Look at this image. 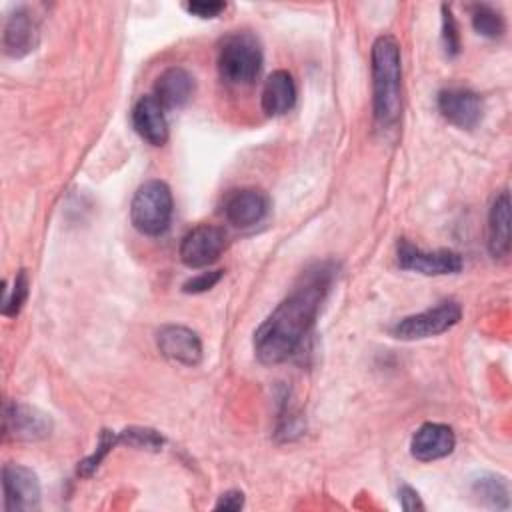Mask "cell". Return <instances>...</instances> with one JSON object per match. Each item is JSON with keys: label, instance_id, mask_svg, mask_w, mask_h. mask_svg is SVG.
<instances>
[{"label": "cell", "instance_id": "484cf974", "mask_svg": "<svg viewBox=\"0 0 512 512\" xmlns=\"http://www.w3.org/2000/svg\"><path fill=\"white\" fill-rule=\"evenodd\" d=\"M184 10L190 16H196V18H202V20H210V18L220 16L226 10V2H218V0H208V2L206 0H192V2L184 4Z\"/></svg>", "mask_w": 512, "mask_h": 512}, {"label": "cell", "instance_id": "ffe728a7", "mask_svg": "<svg viewBox=\"0 0 512 512\" xmlns=\"http://www.w3.org/2000/svg\"><path fill=\"white\" fill-rule=\"evenodd\" d=\"M470 20H472L474 32L484 38L498 40L506 32V22L502 12L490 4H474L470 12Z\"/></svg>", "mask_w": 512, "mask_h": 512}, {"label": "cell", "instance_id": "277c9868", "mask_svg": "<svg viewBox=\"0 0 512 512\" xmlns=\"http://www.w3.org/2000/svg\"><path fill=\"white\" fill-rule=\"evenodd\" d=\"M174 200L164 180L152 178L140 184L130 202L132 226L144 236H162L172 222Z\"/></svg>", "mask_w": 512, "mask_h": 512}, {"label": "cell", "instance_id": "ac0fdd59", "mask_svg": "<svg viewBox=\"0 0 512 512\" xmlns=\"http://www.w3.org/2000/svg\"><path fill=\"white\" fill-rule=\"evenodd\" d=\"M296 82L288 70H274L262 86L260 104L266 116H282L296 104Z\"/></svg>", "mask_w": 512, "mask_h": 512}, {"label": "cell", "instance_id": "d6986e66", "mask_svg": "<svg viewBox=\"0 0 512 512\" xmlns=\"http://www.w3.org/2000/svg\"><path fill=\"white\" fill-rule=\"evenodd\" d=\"M472 494L478 496L480 502L488 504L490 508L506 510L510 506V490L504 476L498 474H480L472 480Z\"/></svg>", "mask_w": 512, "mask_h": 512}, {"label": "cell", "instance_id": "603a6c76", "mask_svg": "<svg viewBox=\"0 0 512 512\" xmlns=\"http://www.w3.org/2000/svg\"><path fill=\"white\" fill-rule=\"evenodd\" d=\"M114 444H118V434L112 430H102L96 450L78 464V476H84V478L92 476L98 470V466L102 464V460L108 456V452L114 448Z\"/></svg>", "mask_w": 512, "mask_h": 512}, {"label": "cell", "instance_id": "52a82bcc", "mask_svg": "<svg viewBox=\"0 0 512 512\" xmlns=\"http://www.w3.org/2000/svg\"><path fill=\"white\" fill-rule=\"evenodd\" d=\"M226 232L220 226L198 224L188 230L178 248V256L188 268H208L226 250Z\"/></svg>", "mask_w": 512, "mask_h": 512}, {"label": "cell", "instance_id": "5bb4252c", "mask_svg": "<svg viewBox=\"0 0 512 512\" xmlns=\"http://www.w3.org/2000/svg\"><path fill=\"white\" fill-rule=\"evenodd\" d=\"M456 436L448 424L424 422L410 438V454L418 462H434L454 452Z\"/></svg>", "mask_w": 512, "mask_h": 512}, {"label": "cell", "instance_id": "2e32d148", "mask_svg": "<svg viewBox=\"0 0 512 512\" xmlns=\"http://www.w3.org/2000/svg\"><path fill=\"white\" fill-rule=\"evenodd\" d=\"M196 92V80L184 66H170L162 70L154 82V98L166 110L182 108Z\"/></svg>", "mask_w": 512, "mask_h": 512}, {"label": "cell", "instance_id": "44dd1931", "mask_svg": "<svg viewBox=\"0 0 512 512\" xmlns=\"http://www.w3.org/2000/svg\"><path fill=\"white\" fill-rule=\"evenodd\" d=\"M118 442L128 444V446L138 448V450L158 452L164 446V436L158 430H154V428L128 426L122 432H118Z\"/></svg>", "mask_w": 512, "mask_h": 512}, {"label": "cell", "instance_id": "9c48e42d", "mask_svg": "<svg viewBox=\"0 0 512 512\" xmlns=\"http://www.w3.org/2000/svg\"><path fill=\"white\" fill-rule=\"evenodd\" d=\"M2 432L6 440L20 442H38L50 436L52 420L42 410L22 404V402H6Z\"/></svg>", "mask_w": 512, "mask_h": 512}, {"label": "cell", "instance_id": "ba28073f", "mask_svg": "<svg viewBox=\"0 0 512 512\" xmlns=\"http://www.w3.org/2000/svg\"><path fill=\"white\" fill-rule=\"evenodd\" d=\"M2 490L6 512H32L40 508V480L34 470L22 464L2 468Z\"/></svg>", "mask_w": 512, "mask_h": 512}, {"label": "cell", "instance_id": "e0dca14e", "mask_svg": "<svg viewBox=\"0 0 512 512\" xmlns=\"http://www.w3.org/2000/svg\"><path fill=\"white\" fill-rule=\"evenodd\" d=\"M486 246L494 260H504L510 254V194L502 190L490 204Z\"/></svg>", "mask_w": 512, "mask_h": 512}, {"label": "cell", "instance_id": "d4e9b609", "mask_svg": "<svg viewBox=\"0 0 512 512\" xmlns=\"http://www.w3.org/2000/svg\"><path fill=\"white\" fill-rule=\"evenodd\" d=\"M222 270H208V272H200L192 278H188L184 284H182V292L184 294H202V292H208L210 288H214L220 278H222Z\"/></svg>", "mask_w": 512, "mask_h": 512}, {"label": "cell", "instance_id": "83f0119b", "mask_svg": "<svg viewBox=\"0 0 512 512\" xmlns=\"http://www.w3.org/2000/svg\"><path fill=\"white\" fill-rule=\"evenodd\" d=\"M242 508H244V494L240 490H228V492L220 494L216 504H214V510L236 512V510H242Z\"/></svg>", "mask_w": 512, "mask_h": 512}, {"label": "cell", "instance_id": "9a60e30c", "mask_svg": "<svg viewBox=\"0 0 512 512\" xmlns=\"http://www.w3.org/2000/svg\"><path fill=\"white\" fill-rule=\"evenodd\" d=\"M132 128L150 146H164L168 142L170 130L164 116V108L154 96H140L132 106Z\"/></svg>", "mask_w": 512, "mask_h": 512}, {"label": "cell", "instance_id": "4fadbf2b", "mask_svg": "<svg viewBox=\"0 0 512 512\" xmlns=\"http://www.w3.org/2000/svg\"><path fill=\"white\" fill-rule=\"evenodd\" d=\"M268 210H270L268 194L254 186L232 190L224 200V216L236 228L256 226L266 218Z\"/></svg>", "mask_w": 512, "mask_h": 512}, {"label": "cell", "instance_id": "7c38bea8", "mask_svg": "<svg viewBox=\"0 0 512 512\" xmlns=\"http://www.w3.org/2000/svg\"><path fill=\"white\" fill-rule=\"evenodd\" d=\"M38 42H40V28L32 10L28 6L14 8L8 14L2 30L4 54L10 58H24L36 50Z\"/></svg>", "mask_w": 512, "mask_h": 512}, {"label": "cell", "instance_id": "7402d4cb", "mask_svg": "<svg viewBox=\"0 0 512 512\" xmlns=\"http://www.w3.org/2000/svg\"><path fill=\"white\" fill-rule=\"evenodd\" d=\"M30 292V278L26 270H18V274L14 276L12 288H4V302H2V314L4 316H18V312L22 310L26 298Z\"/></svg>", "mask_w": 512, "mask_h": 512}, {"label": "cell", "instance_id": "8992f818", "mask_svg": "<svg viewBox=\"0 0 512 512\" xmlns=\"http://www.w3.org/2000/svg\"><path fill=\"white\" fill-rule=\"evenodd\" d=\"M396 260L402 270L418 272L424 276H448L462 270V256L448 248L424 250L412 244L408 238H400L396 244Z\"/></svg>", "mask_w": 512, "mask_h": 512}, {"label": "cell", "instance_id": "8fae6325", "mask_svg": "<svg viewBox=\"0 0 512 512\" xmlns=\"http://www.w3.org/2000/svg\"><path fill=\"white\" fill-rule=\"evenodd\" d=\"M156 346L160 354L180 366H198L202 362L200 336L182 324H164L156 332Z\"/></svg>", "mask_w": 512, "mask_h": 512}, {"label": "cell", "instance_id": "30bf717a", "mask_svg": "<svg viewBox=\"0 0 512 512\" xmlns=\"http://www.w3.org/2000/svg\"><path fill=\"white\" fill-rule=\"evenodd\" d=\"M438 112L456 128L472 130L484 116V102L480 94L466 86H448L438 92Z\"/></svg>", "mask_w": 512, "mask_h": 512}, {"label": "cell", "instance_id": "cb8c5ba5", "mask_svg": "<svg viewBox=\"0 0 512 512\" xmlns=\"http://www.w3.org/2000/svg\"><path fill=\"white\" fill-rule=\"evenodd\" d=\"M442 46L446 56L454 58L460 52V32H458V24L456 18L450 10L448 4H442Z\"/></svg>", "mask_w": 512, "mask_h": 512}, {"label": "cell", "instance_id": "3957f363", "mask_svg": "<svg viewBox=\"0 0 512 512\" xmlns=\"http://www.w3.org/2000/svg\"><path fill=\"white\" fill-rule=\"evenodd\" d=\"M218 74L230 86H250L262 70V48L254 34H228L218 50Z\"/></svg>", "mask_w": 512, "mask_h": 512}, {"label": "cell", "instance_id": "5b68a950", "mask_svg": "<svg viewBox=\"0 0 512 512\" xmlns=\"http://www.w3.org/2000/svg\"><path fill=\"white\" fill-rule=\"evenodd\" d=\"M460 318L462 306L456 300H444L434 308L404 316L392 326L390 332L398 340H424L448 332L460 322Z\"/></svg>", "mask_w": 512, "mask_h": 512}, {"label": "cell", "instance_id": "7a4b0ae2", "mask_svg": "<svg viewBox=\"0 0 512 512\" xmlns=\"http://www.w3.org/2000/svg\"><path fill=\"white\" fill-rule=\"evenodd\" d=\"M372 110L380 128H392L402 116V56L392 34H380L370 50Z\"/></svg>", "mask_w": 512, "mask_h": 512}, {"label": "cell", "instance_id": "6da1fadb", "mask_svg": "<svg viewBox=\"0 0 512 512\" xmlns=\"http://www.w3.org/2000/svg\"><path fill=\"white\" fill-rule=\"evenodd\" d=\"M334 276L330 262H316L300 274L288 296L254 332V354L262 364H280L296 354L316 324Z\"/></svg>", "mask_w": 512, "mask_h": 512}, {"label": "cell", "instance_id": "4316f807", "mask_svg": "<svg viewBox=\"0 0 512 512\" xmlns=\"http://www.w3.org/2000/svg\"><path fill=\"white\" fill-rule=\"evenodd\" d=\"M398 502L402 506V510L406 512H414V510H424V504L420 500V494L408 486V484H402L400 490H398Z\"/></svg>", "mask_w": 512, "mask_h": 512}]
</instances>
